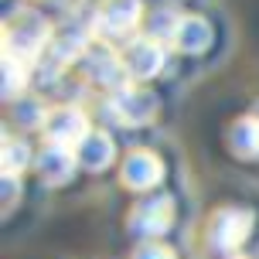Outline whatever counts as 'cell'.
Wrapping results in <instances>:
<instances>
[{"label": "cell", "mask_w": 259, "mask_h": 259, "mask_svg": "<svg viewBox=\"0 0 259 259\" xmlns=\"http://www.w3.org/2000/svg\"><path fill=\"white\" fill-rule=\"evenodd\" d=\"M52 45H55L52 24L34 11H21L7 24V34H4V55H14L27 65H38L52 52Z\"/></svg>", "instance_id": "6da1fadb"}, {"label": "cell", "mask_w": 259, "mask_h": 259, "mask_svg": "<svg viewBox=\"0 0 259 259\" xmlns=\"http://www.w3.org/2000/svg\"><path fill=\"white\" fill-rule=\"evenodd\" d=\"M249 232H252V211L249 208L239 205L215 208L205 229V246L219 256H235L242 249V242L249 239Z\"/></svg>", "instance_id": "7a4b0ae2"}, {"label": "cell", "mask_w": 259, "mask_h": 259, "mask_svg": "<svg viewBox=\"0 0 259 259\" xmlns=\"http://www.w3.org/2000/svg\"><path fill=\"white\" fill-rule=\"evenodd\" d=\"M82 75L89 78L92 85L113 92V96L123 92L126 85H133L130 68H126V58H123L109 41H96L89 52L82 55Z\"/></svg>", "instance_id": "3957f363"}, {"label": "cell", "mask_w": 259, "mask_h": 259, "mask_svg": "<svg viewBox=\"0 0 259 259\" xmlns=\"http://www.w3.org/2000/svg\"><path fill=\"white\" fill-rule=\"evenodd\" d=\"M170 225H174V201H170V194H140L126 215L130 235H137L140 242L160 239Z\"/></svg>", "instance_id": "277c9868"}, {"label": "cell", "mask_w": 259, "mask_h": 259, "mask_svg": "<svg viewBox=\"0 0 259 259\" xmlns=\"http://www.w3.org/2000/svg\"><path fill=\"white\" fill-rule=\"evenodd\" d=\"M157 109H160V103H157L154 89H147L140 82L126 85L123 92H116L109 99V116H116L123 126H147V123H154Z\"/></svg>", "instance_id": "5b68a950"}, {"label": "cell", "mask_w": 259, "mask_h": 259, "mask_svg": "<svg viewBox=\"0 0 259 259\" xmlns=\"http://www.w3.org/2000/svg\"><path fill=\"white\" fill-rule=\"evenodd\" d=\"M140 17H143L140 0H109L103 11L92 17V27L103 41H119V38H130L140 27Z\"/></svg>", "instance_id": "8992f818"}, {"label": "cell", "mask_w": 259, "mask_h": 259, "mask_svg": "<svg viewBox=\"0 0 259 259\" xmlns=\"http://www.w3.org/2000/svg\"><path fill=\"white\" fill-rule=\"evenodd\" d=\"M119 181H123V188H130L137 194L154 191L157 184L164 181V160L154 150H143V147L140 150H130L123 157V164H119Z\"/></svg>", "instance_id": "52a82bcc"}, {"label": "cell", "mask_w": 259, "mask_h": 259, "mask_svg": "<svg viewBox=\"0 0 259 259\" xmlns=\"http://www.w3.org/2000/svg\"><path fill=\"white\" fill-rule=\"evenodd\" d=\"M123 58H126V68H130V78L133 82H150L167 65V45L150 38V34H143V38H133L126 45Z\"/></svg>", "instance_id": "ba28073f"}, {"label": "cell", "mask_w": 259, "mask_h": 259, "mask_svg": "<svg viewBox=\"0 0 259 259\" xmlns=\"http://www.w3.org/2000/svg\"><path fill=\"white\" fill-rule=\"evenodd\" d=\"M41 133L48 137V143H62V147H72L75 150L92 130H89L85 109H78V106H58V109H52L48 126L41 130Z\"/></svg>", "instance_id": "9c48e42d"}, {"label": "cell", "mask_w": 259, "mask_h": 259, "mask_svg": "<svg viewBox=\"0 0 259 259\" xmlns=\"http://www.w3.org/2000/svg\"><path fill=\"white\" fill-rule=\"evenodd\" d=\"M75 167H78V154L72 147H62V143H45L34 157V170H38V178L45 184H68L75 178Z\"/></svg>", "instance_id": "30bf717a"}, {"label": "cell", "mask_w": 259, "mask_h": 259, "mask_svg": "<svg viewBox=\"0 0 259 259\" xmlns=\"http://www.w3.org/2000/svg\"><path fill=\"white\" fill-rule=\"evenodd\" d=\"M78 154V167L92 170V174H103L106 167H113V157H116V143H113V137L109 133H103V130H92L85 140L75 147Z\"/></svg>", "instance_id": "8fae6325"}, {"label": "cell", "mask_w": 259, "mask_h": 259, "mask_svg": "<svg viewBox=\"0 0 259 259\" xmlns=\"http://www.w3.org/2000/svg\"><path fill=\"white\" fill-rule=\"evenodd\" d=\"M211 41H215V31H211V24L205 17H184L181 31L174 38V48L184 55H201L211 48Z\"/></svg>", "instance_id": "7c38bea8"}, {"label": "cell", "mask_w": 259, "mask_h": 259, "mask_svg": "<svg viewBox=\"0 0 259 259\" xmlns=\"http://www.w3.org/2000/svg\"><path fill=\"white\" fill-rule=\"evenodd\" d=\"M229 147H232L235 157H259V119L249 113V116H239L229 126Z\"/></svg>", "instance_id": "4fadbf2b"}, {"label": "cell", "mask_w": 259, "mask_h": 259, "mask_svg": "<svg viewBox=\"0 0 259 259\" xmlns=\"http://www.w3.org/2000/svg\"><path fill=\"white\" fill-rule=\"evenodd\" d=\"M31 68H34V65L21 62V58H14V55H4V99H7V103L24 99L27 85H31Z\"/></svg>", "instance_id": "5bb4252c"}, {"label": "cell", "mask_w": 259, "mask_h": 259, "mask_svg": "<svg viewBox=\"0 0 259 259\" xmlns=\"http://www.w3.org/2000/svg\"><path fill=\"white\" fill-rule=\"evenodd\" d=\"M184 17H188V14H181L178 7H157V11L147 17V34L157 38V41H164V45H174Z\"/></svg>", "instance_id": "9a60e30c"}, {"label": "cell", "mask_w": 259, "mask_h": 259, "mask_svg": "<svg viewBox=\"0 0 259 259\" xmlns=\"http://www.w3.org/2000/svg\"><path fill=\"white\" fill-rule=\"evenodd\" d=\"M48 116H52V109L41 103V99H17L14 103V123L21 130H45L48 126Z\"/></svg>", "instance_id": "2e32d148"}, {"label": "cell", "mask_w": 259, "mask_h": 259, "mask_svg": "<svg viewBox=\"0 0 259 259\" xmlns=\"http://www.w3.org/2000/svg\"><path fill=\"white\" fill-rule=\"evenodd\" d=\"M0 160H4V174H17V178H21V174L31 167V143L21 140V137H7Z\"/></svg>", "instance_id": "e0dca14e"}, {"label": "cell", "mask_w": 259, "mask_h": 259, "mask_svg": "<svg viewBox=\"0 0 259 259\" xmlns=\"http://www.w3.org/2000/svg\"><path fill=\"white\" fill-rule=\"evenodd\" d=\"M130 259H178V252H174L170 246H164V242L150 239V242H140V246L133 249Z\"/></svg>", "instance_id": "ac0fdd59"}, {"label": "cell", "mask_w": 259, "mask_h": 259, "mask_svg": "<svg viewBox=\"0 0 259 259\" xmlns=\"http://www.w3.org/2000/svg\"><path fill=\"white\" fill-rule=\"evenodd\" d=\"M4 194H7V201H4L7 208L21 198V178H17V174H4Z\"/></svg>", "instance_id": "d6986e66"}, {"label": "cell", "mask_w": 259, "mask_h": 259, "mask_svg": "<svg viewBox=\"0 0 259 259\" xmlns=\"http://www.w3.org/2000/svg\"><path fill=\"white\" fill-rule=\"evenodd\" d=\"M222 259H246V256H239V252H235V256H222Z\"/></svg>", "instance_id": "ffe728a7"}, {"label": "cell", "mask_w": 259, "mask_h": 259, "mask_svg": "<svg viewBox=\"0 0 259 259\" xmlns=\"http://www.w3.org/2000/svg\"><path fill=\"white\" fill-rule=\"evenodd\" d=\"M252 116H256V119H259V103H256V109H252Z\"/></svg>", "instance_id": "44dd1931"}]
</instances>
